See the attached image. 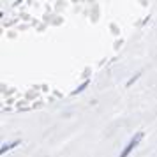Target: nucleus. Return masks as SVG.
Here are the masks:
<instances>
[{
	"instance_id": "nucleus-1",
	"label": "nucleus",
	"mask_w": 157,
	"mask_h": 157,
	"mask_svg": "<svg viewBox=\"0 0 157 157\" xmlns=\"http://www.w3.org/2000/svg\"><path fill=\"white\" fill-rule=\"evenodd\" d=\"M141 138H143V132H138V134H136L134 138L131 140V143H129L127 147H125V150H124V152L120 154V157H127L129 154H131V152H132V150L136 148V145H138V143L141 141Z\"/></svg>"
},
{
	"instance_id": "nucleus-2",
	"label": "nucleus",
	"mask_w": 157,
	"mask_h": 157,
	"mask_svg": "<svg viewBox=\"0 0 157 157\" xmlns=\"http://www.w3.org/2000/svg\"><path fill=\"white\" fill-rule=\"evenodd\" d=\"M85 86H88V81H85V83H83V85H81V86H78V88H76V90H74V94L81 92V90H83V88H85Z\"/></svg>"
}]
</instances>
